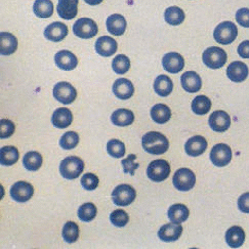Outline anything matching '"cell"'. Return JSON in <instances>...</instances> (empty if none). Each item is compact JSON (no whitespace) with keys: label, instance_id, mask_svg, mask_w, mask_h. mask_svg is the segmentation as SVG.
Wrapping results in <instances>:
<instances>
[{"label":"cell","instance_id":"cell-47","mask_svg":"<svg viewBox=\"0 0 249 249\" xmlns=\"http://www.w3.org/2000/svg\"><path fill=\"white\" fill-rule=\"evenodd\" d=\"M238 54L243 59H249V40L241 42L238 46Z\"/></svg>","mask_w":249,"mask_h":249},{"label":"cell","instance_id":"cell-44","mask_svg":"<svg viewBox=\"0 0 249 249\" xmlns=\"http://www.w3.org/2000/svg\"><path fill=\"white\" fill-rule=\"evenodd\" d=\"M15 132V124L8 119L0 120V138L7 139L12 137Z\"/></svg>","mask_w":249,"mask_h":249},{"label":"cell","instance_id":"cell-48","mask_svg":"<svg viewBox=\"0 0 249 249\" xmlns=\"http://www.w3.org/2000/svg\"><path fill=\"white\" fill-rule=\"evenodd\" d=\"M84 2L89 5H99L103 2V0H84Z\"/></svg>","mask_w":249,"mask_h":249},{"label":"cell","instance_id":"cell-16","mask_svg":"<svg viewBox=\"0 0 249 249\" xmlns=\"http://www.w3.org/2000/svg\"><path fill=\"white\" fill-rule=\"evenodd\" d=\"M68 35V28L61 22H54L47 26L44 30V37L49 41L60 42Z\"/></svg>","mask_w":249,"mask_h":249},{"label":"cell","instance_id":"cell-28","mask_svg":"<svg viewBox=\"0 0 249 249\" xmlns=\"http://www.w3.org/2000/svg\"><path fill=\"white\" fill-rule=\"evenodd\" d=\"M190 215L189 208L184 204H174L168 209L169 221L176 224H181L186 222Z\"/></svg>","mask_w":249,"mask_h":249},{"label":"cell","instance_id":"cell-11","mask_svg":"<svg viewBox=\"0 0 249 249\" xmlns=\"http://www.w3.org/2000/svg\"><path fill=\"white\" fill-rule=\"evenodd\" d=\"M34 194V189L31 184L27 181H17L11 189L12 198L18 203H24L30 200Z\"/></svg>","mask_w":249,"mask_h":249},{"label":"cell","instance_id":"cell-25","mask_svg":"<svg viewBox=\"0 0 249 249\" xmlns=\"http://www.w3.org/2000/svg\"><path fill=\"white\" fill-rule=\"evenodd\" d=\"M245 240L244 230L241 227L234 226L226 232V242L231 248L241 247Z\"/></svg>","mask_w":249,"mask_h":249},{"label":"cell","instance_id":"cell-29","mask_svg":"<svg viewBox=\"0 0 249 249\" xmlns=\"http://www.w3.org/2000/svg\"><path fill=\"white\" fill-rule=\"evenodd\" d=\"M174 89L172 80L166 75H159L154 81V90L160 97H168Z\"/></svg>","mask_w":249,"mask_h":249},{"label":"cell","instance_id":"cell-45","mask_svg":"<svg viewBox=\"0 0 249 249\" xmlns=\"http://www.w3.org/2000/svg\"><path fill=\"white\" fill-rule=\"evenodd\" d=\"M236 21L240 26L249 28V8L243 7L238 9L236 13Z\"/></svg>","mask_w":249,"mask_h":249},{"label":"cell","instance_id":"cell-3","mask_svg":"<svg viewBox=\"0 0 249 249\" xmlns=\"http://www.w3.org/2000/svg\"><path fill=\"white\" fill-rule=\"evenodd\" d=\"M238 36V28L232 22H223L215 28L213 37L216 42L223 45L233 43Z\"/></svg>","mask_w":249,"mask_h":249},{"label":"cell","instance_id":"cell-37","mask_svg":"<svg viewBox=\"0 0 249 249\" xmlns=\"http://www.w3.org/2000/svg\"><path fill=\"white\" fill-rule=\"evenodd\" d=\"M98 213V209L93 203H84L78 209V217L81 222L88 223L95 218Z\"/></svg>","mask_w":249,"mask_h":249},{"label":"cell","instance_id":"cell-2","mask_svg":"<svg viewBox=\"0 0 249 249\" xmlns=\"http://www.w3.org/2000/svg\"><path fill=\"white\" fill-rule=\"evenodd\" d=\"M84 163L83 161L77 156L66 157L60 165V172L64 178L73 180L79 178L83 172Z\"/></svg>","mask_w":249,"mask_h":249},{"label":"cell","instance_id":"cell-36","mask_svg":"<svg viewBox=\"0 0 249 249\" xmlns=\"http://www.w3.org/2000/svg\"><path fill=\"white\" fill-rule=\"evenodd\" d=\"M62 235L64 240L67 243H74L78 240L79 238V227L74 222H67L64 227Z\"/></svg>","mask_w":249,"mask_h":249},{"label":"cell","instance_id":"cell-5","mask_svg":"<svg viewBox=\"0 0 249 249\" xmlns=\"http://www.w3.org/2000/svg\"><path fill=\"white\" fill-rule=\"evenodd\" d=\"M172 183L177 190L181 192H187L191 189H193L196 183V177L194 172L189 168H180L178 169L174 178H172Z\"/></svg>","mask_w":249,"mask_h":249},{"label":"cell","instance_id":"cell-24","mask_svg":"<svg viewBox=\"0 0 249 249\" xmlns=\"http://www.w3.org/2000/svg\"><path fill=\"white\" fill-rule=\"evenodd\" d=\"M72 121H73V114L69 109L67 108L56 109L52 116V123L53 124L54 127L59 129H64L70 126Z\"/></svg>","mask_w":249,"mask_h":249},{"label":"cell","instance_id":"cell-34","mask_svg":"<svg viewBox=\"0 0 249 249\" xmlns=\"http://www.w3.org/2000/svg\"><path fill=\"white\" fill-rule=\"evenodd\" d=\"M42 156L40 153L31 151L28 152L23 158V164L25 168L29 171H36L42 165Z\"/></svg>","mask_w":249,"mask_h":249},{"label":"cell","instance_id":"cell-17","mask_svg":"<svg viewBox=\"0 0 249 249\" xmlns=\"http://www.w3.org/2000/svg\"><path fill=\"white\" fill-rule=\"evenodd\" d=\"M183 234V227L180 224L170 223L162 226L158 231V237L164 242H174L177 241L178 239Z\"/></svg>","mask_w":249,"mask_h":249},{"label":"cell","instance_id":"cell-41","mask_svg":"<svg viewBox=\"0 0 249 249\" xmlns=\"http://www.w3.org/2000/svg\"><path fill=\"white\" fill-rule=\"evenodd\" d=\"M110 219H111V223L115 227L120 228V227L126 226L128 224L129 216H128V214H127L125 210L117 209V210H114V212L111 213Z\"/></svg>","mask_w":249,"mask_h":249},{"label":"cell","instance_id":"cell-35","mask_svg":"<svg viewBox=\"0 0 249 249\" xmlns=\"http://www.w3.org/2000/svg\"><path fill=\"white\" fill-rule=\"evenodd\" d=\"M191 108L196 115H205L212 109V102L205 95H198L192 101Z\"/></svg>","mask_w":249,"mask_h":249},{"label":"cell","instance_id":"cell-20","mask_svg":"<svg viewBox=\"0 0 249 249\" xmlns=\"http://www.w3.org/2000/svg\"><path fill=\"white\" fill-rule=\"evenodd\" d=\"M180 82L183 89L189 93L198 92L202 88V80L199 74L194 71H188L181 75Z\"/></svg>","mask_w":249,"mask_h":249},{"label":"cell","instance_id":"cell-46","mask_svg":"<svg viewBox=\"0 0 249 249\" xmlns=\"http://www.w3.org/2000/svg\"><path fill=\"white\" fill-rule=\"evenodd\" d=\"M238 207L240 212L249 213V192L242 194L238 199Z\"/></svg>","mask_w":249,"mask_h":249},{"label":"cell","instance_id":"cell-23","mask_svg":"<svg viewBox=\"0 0 249 249\" xmlns=\"http://www.w3.org/2000/svg\"><path fill=\"white\" fill-rule=\"evenodd\" d=\"M107 30L114 36H120L126 30L127 23L125 18L119 14H114L108 17L106 21Z\"/></svg>","mask_w":249,"mask_h":249},{"label":"cell","instance_id":"cell-22","mask_svg":"<svg viewBox=\"0 0 249 249\" xmlns=\"http://www.w3.org/2000/svg\"><path fill=\"white\" fill-rule=\"evenodd\" d=\"M113 92L120 100H128L135 93V86L126 78L117 79L113 84Z\"/></svg>","mask_w":249,"mask_h":249},{"label":"cell","instance_id":"cell-4","mask_svg":"<svg viewBox=\"0 0 249 249\" xmlns=\"http://www.w3.org/2000/svg\"><path fill=\"white\" fill-rule=\"evenodd\" d=\"M227 53L217 46L208 47L204 51L202 60L205 66L210 69H219L227 63Z\"/></svg>","mask_w":249,"mask_h":249},{"label":"cell","instance_id":"cell-30","mask_svg":"<svg viewBox=\"0 0 249 249\" xmlns=\"http://www.w3.org/2000/svg\"><path fill=\"white\" fill-rule=\"evenodd\" d=\"M151 117L154 122L163 124L171 118V111L165 104H156L151 109Z\"/></svg>","mask_w":249,"mask_h":249},{"label":"cell","instance_id":"cell-10","mask_svg":"<svg viewBox=\"0 0 249 249\" xmlns=\"http://www.w3.org/2000/svg\"><path fill=\"white\" fill-rule=\"evenodd\" d=\"M210 161L213 164L217 167L227 166L232 160L233 153L231 148L225 143H218L215 145L210 151Z\"/></svg>","mask_w":249,"mask_h":249},{"label":"cell","instance_id":"cell-39","mask_svg":"<svg viewBox=\"0 0 249 249\" xmlns=\"http://www.w3.org/2000/svg\"><path fill=\"white\" fill-rule=\"evenodd\" d=\"M79 135L75 131H67L60 140V146L64 150H72L78 146Z\"/></svg>","mask_w":249,"mask_h":249},{"label":"cell","instance_id":"cell-15","mask_svg":"<svg viewBox=\"0 0 249 249\" xmlns=\"http://www.w3.org/2000/svg\"><path fill=\"white\" fill-rule=\"evenodd\" d=\"M79 0H59L56 11L59 16L64 20L70 21L78 14Z\"/></svg>","mask_w":249,"mask_h":249},{"label":"cell","instance_id":"cell-12","mask_svg":"<svg viewBox=\"0 0 249 249\" xmlns=\"http://www.w3.org/2000/svg\"><path fill=\"white\" fill-rule=\"evenodd\" d=\"M162 65H163V68L168 73L178 74L184 69L185 60L179 53H178L176 52H171V53H166L163 56Z\"/></svg>","mask_w":249,"mask_h":249},{"label":"cell","instance_id":"cell-33","mask_svg":"<svg viewBox=\"0 0 249 249\" xmlns=\"http://www.w3.org/2000/svg\"><path fill=\"white\" fill-rule=\"evenodd\" d=\"M53 4L51 0H36L33 4L34 14L41 18H47L53 14Z\"/></svg>","mask_w":249,"mask_h":249},{"label":"cell","instance_id":"cell-13","mask_svg":"<svg viewBox=\"0 0 249 249\" xmlns=\"http://www.w3.org/2000/svg\"><path fill=\"white\" fill-rule=\"evenodd\" d=\"M208 123L213 131L224 132L231 125V118L225 111H215L209 116Z\"/></svg>","mask_w":249,"mask_h":249},{"label":"cell","instance_id":"cell-40","mask_svg":"<svg viewBox=\"0 0 249 249\" xmlns=\"http://www.w3.org/2000/svg\"><path fill=\"white\" fill-rule=\"evenodd\" d=\"M107 151L109 153V155H111L114 158H121L124 155H125V145L116 139L110 140L107 143Z\"/></svg>","mask_w":249,"mask_h":249},{"label":"cell","instance_id":"cell-1","mask_svg":"<svg viewBox=\"0 0 249 249\" xmlns=\"http://www.w3.org/2000/svg\"><path fill=\"white\" fill-rule=\"evenodd\" d=\"M142 146L149 154L161 155L168 150L169 142L161 132L150 131L142 138Z\"/></svg>","mask_w":249,"mask_h":249},{"label":"cell","instance_id":"cell-26","mask_svg":"<svg viewBox=\"0 0 249 249\" xmlns=\"http://www.w3.org/2000/svg\"><path fill=\"white\" fill-rule=\"evenodd\" d=\"M18 49L16 36L8 32L0 33V53L2 55H11Z\"/></svg>","mask_w":249,"mask_h":249},{"label":"cell","instance_id":"cell-6","mask_svg":"<svg viewBox=\"0 0 249 249\" xmlns=\"http://www.w3.org/2000/svg\"><path fill=\"white\" fill-rule=\"evenodd\" d=\"M147 175L151 180L155 181V183H161V181H164L169 177L170 165L166 160H154L149 164Z\"/></svg>","mask_w":249,"mask_h":249},{"label":"cell","instance_id":"cell-9","mask_svg":"<svg viewBox=\"0 0 249 249\" xmlns=\"http://www.w3.org/2000/svg\"><path fill=\"white\" fill-rule=\"evenodd\" d=\"M73 32L81 39H90L98 34V25L91 18H81L74 24Z\"/></svg>","mask_w":249,"mask_h":249},{"label":"cell","instance_id":"cell-18","mask_svg":"<svg viewBox=\"0 0 249 249\" xmlns=\"http://www.w3.org/2000/svg\"><path fill=\"white\" fill-rule=\"evenodd\" d=\"M118 44L110 36H102L95 41V52L101 56L109 57L117 52Z\"/></svg>","mask_w":249,"mask_h":249},{"label":"cell","instance_id":"cell-27","mask_svg":"<svg viewBox=\"0 0 249 249\" xmlns=\"http://www.w3.org/2000/svg\"><path fill=\"white\" fill-rule=\"evenodd\" d=\"M111 121L114 125L119 127L129 126L135 121V114L127 109H119L112 114Z\"/></svg>","mask_w":249,"mask_h":249},{"label":"cell","instance_id":"cell-43","mask_svg":"<svg viewBox=\"0 0 249 249\" xmlns=\"http://www.w3.org/2000/svg\"><path fill=\"white\" fill-rule=\"evenodd\" d=\"M136 159H137V156L135 154H130L128 155V157L124 158L121 161L123 171L125 172V174H129L131 176L135 175L136 170L139 168V164L136 163Z\"/></svg>","mask_w":249,"mask_h":249},{"label":"cell","instance_id":"cell-14","mask_svg":"<svg viewBox=\"0 0 249 249\" xmlns=\"http://www.w3.org/2000/svg\"><path fill=\"white\" fill-rule=\"evenodd\" d=\"M55 65L65 71L74 70L78 66V59L70 51H60L54 56Z\"/></svg>","mask_w":249,"mask_h":249},{"label":"cell","instance_id":"cell-7","mask_svg":"<svg viewBox=\"0 0 249 249\" xmlns=\"http://www.w3.org/2000/svg\"><path fill=\"white\" fill-rule=\"evenodd\" d=\"M53 94L57 102L64 105H69L77 98V90L71 83L62 81L54 85Z\"/></svg>","mask_w":249,"mask_h":249},{"label":"cell","instance_id":"cell-38","mask_svg":"<svg viewBox=\"0 0 249 249\" xmlns=\"http://www.w3.org/2000/svg\"><path fill=\"white\" fill-rule=\"evenodd\" d=\"M112 69L115 73L119 75L127 73L128 70L130 69L129 59L124 54H119L116 57H114V60L112 62Z\"/></svg>","mask_w":249,"mask_h":249},{"label":"cell","instance_id":"cell-31","mask_svg":"<svg viewBox=\"0 0 249 249\" xmlns=\"http://www.w3.org/2000/svg\"><path fill=\"white\" fill-rule=\"evenodd\" d=\"M20 158L18 149L12 146H6L0 150V163L3 166H12L17 163Z\"/></svg>","mask_w":249,"mask_h":249},{"label":"cell","instance_id":"cell-42","mask_svg":"<svg viewBox=\"0 0 249 249\" xmlns=\"http://www.w3.org/2000/svg\"><path fill=\"white\" fill-rule=\"evenodd\" d=\"M99 181L100 180L98 176L91 174V172H88V174L83 175V177L81 178V185L88 191H92L97 189L99 186Z\"/></svg>","mask_w":249,"mask_h":249},{"label":"cell","instance_id":"cell-8","mask_svg":"<svg viewBox=\"0 0 249 249\" xmlns=\"http://www.w3.org/2000/svg\"><path fill=\"white\" fill-rule=\"evenodd\" d=\"M137 197L136 190L129 185H120L112 192V200L115 205L128 206Z\"/></svg>","mask_w":249,"mask_h":249},{"label":"cell","instance_id":"cell-19","mask_svg":"<svg viewBox=\"0 0 249 249\" xmlns=\"http://www.w3.org/2000/svg\"><path fill=\"white\" fill-rule=\"evenodd\" d=\"M227 76L233 82H243L248 77V67L243 62H233L228 66Z\"/></svg>","mask_w":249,"mask_h":249},{"label":"cell","instance_id":"cell-32","mask_svg":"<svg viewBox=\"0 0 249 249\" xmlns=\"http://www.w3.org/2000/svg\"><path fill=\"white\" fill-rule=\"evenodd\" d=\"M185 13L183 9L178 6H170L166 8L164 13L165 22L171 26H178L185 21Z\"/></svg>","mask_w":249,"mask_h":249},{"label":"cell","instance_id":"cell-21","mask_svg":"<svg viewBox=\"0 0 249 249\" xmlns=\"http://www.w3.org/2000/svg\"><path fill=\"white\" fill-rule=\"evenodd\" d=\"M207 149V141L202 136H195L190 138L186 145L185 150L189 156L197 157L202 155Z\"/></svg>","mask_w":249,"mask_h":249}]
</instances>
